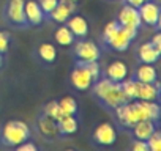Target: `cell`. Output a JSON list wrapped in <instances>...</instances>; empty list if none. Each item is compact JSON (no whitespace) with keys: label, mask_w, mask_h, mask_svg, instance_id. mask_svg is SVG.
Masks as SVG:
<instances>
[{"label":"cell","mask_w":161,"mask_h":151,"mask_svg":"<svg viewBox=\"0 0 161 151\" xmlns=\"http://www.w3.org/2000/svg\"><path fill=\"white\" fill-rule=\"evenodd\" d=\"M41 112H43L44 115L51 117V118H52V120H55V121H57L60 117H63V112H62V109H60V106H58V101H57V99L46 102V104L43 106Z\"/></svg>","instance_id":"4316f807"},{"label":"cell","mask_w":161,"mask_h":151,"mask_svg":"<svg viewBox=\"0 0 161 151\" xmlns=\"http://www.w3.org/2000/svg\"><path fill=\"white\" fill-rule=\"evenodd\" d=\"M38 2V5H40V8L43 10V13L47 16L55 7H57V3H58V0H36Z\"/></svg>","instance_id":"4dcf8cb0"},{"label":"cell","mask_w":161,"mask_h":151,"mask_svg":"<svg viewBox=\"0 0 161 151\" xmlns=\"http://www.w3.org/2000/svg\"><path fill=\"white\" fill-rule=\"evenodd\" d=\"M119 30H120V24L117 22V19H112L111 22H108L106 27L103 29V33H101V39H100L101 46H100V47L108 49V46L111 44V41L117 36Z\"/></svg>","instance_id":"603a6c76"},{"label":"cell","mask_w":161,"mask_h":151,"mask_svg":"<svg viewBox=\"0 0 161 151\" xmlns=\"http://www.w3.org/2000/svg\"><path fill=\"white\" fill-rule=\"evenodd\" d=\"M125 5H130V7H134V8H139L145 0H122Z\"/></svg>","instance_id":"e575fe53"},{"label":"cell","mask_w":161,"mask_h":151,"mask_svg":"<svg viewBox=\"0 0 161 151\" xmlns=\"http://www.w3.org/2000/svg\"><path fill=\"white\" fill-rule=\"evenodd\" d=\"M137 30H130V29H123L120 27L117 36L111 41V44L108 46V50H112V52H125L131 43L137 38Z\"/></svg>","instance_id":"7c38bea8"},{"label":"cell","mask_w":161,"mask_h":151,"mask_svg":"<svg viewBox=\"0 0 161 151\" xmlns=\"http://www.w3.org/2000/svg\"><path fill=\"white\" fill-rule=\"evenodd\" d=\"M150 43H152L156 49H161V32H159V30H156V32H155V35L152 36Z\"/></svg>","instance_id":"836d02e7"},{"label":"cell","mask_w":161,"mask_h":151,"mask_svg":"<svg viewBox=\"0 0 161 151\" xmlns=\"http://www.w3.org/2000/svg\"><path fill=\"white\" fill-rule=\"evenodd\" d=\"M80 63H84V66L87 68V71H89L90 76H92L93 82L98 81L101 76H103V69H101V66H100L98 61H80Z\"/></svg>","instance_id":"83f0119b"},{"label":"cell","mask_w":161,"mask_h":151,"mask_svg":"<svg viewBox=\"0 0 161 151\" xmlns=\"http://www.w3.org/2000/svg\"><path fill=\"white\" fill-rule=\"evenodd\" d=\"M57 129H58V135L62 138L74 135L79 131V118L77 115H63L57 120Z\"/></svg>","instance_id":"d6986e66"},{"label":"cell","mask_w":161,"mask_h":151,"mask_svg":"<svg viewBox=\"0 0 161 151\" xmlns=\"http://www.w3.org/2000/svg\"><path fill=\"white\" fill-rule=\"evenodd\" d=\"M141 101V99H139ZM145 113H147V118L148 120H153L156 123H159V115H161V109H159V104L158 101H141Z\"/></svg>","instance_id":"484cf974"},{"label":"cell","mask_w":161,"mask_h":151,"mask_svg":"<svg viewBox=\"0 0 161 151\" xmlns=\"http://www.w3.org/2000/svg\"><path fill=\"white\" fill-rule=\"evenodd\" d=\"M156 129H158V123L153 121V120L145 118V120H141V121L134 123V126H133L126 134H128L131 138H137V140H145V142H147V138H148Z\"/></svg>","instance_id":"5bb4252c"},{"label":"cell","mask_w":161,"mask_h":151,"mask_svg":"<svg viewBox=\"0 0 161 151\" xmlns=\"http://www.w3.org/2000/svg\"><path fill=\"white\" fill-rule=\"evenodd\" d=\"M35 58L46 68L54 66L55 60H57V47L52 43H41L36 49H35Z\"/></svg>","instance_id":"e0dca14e"},{"label":"cell","mask_w":161,"mask_h":151,"mask_svg":"<svg viewBox=\"0 0 161 151\" xmlns=\"http://www.w3.org/2000/svg\"><path fill=\"white\" fill-rule=\"evenodd\" d=\"M139 16H141V21L142 24L152 27L155 32L159 30V5L155 2V0H147V2H144L139 8Z\"/></svg>","instance_id":"ba28073f"},{"label":"cell","mask_w":161,"mask_h":151,"mask_svg":"<svg viewBox=\"0 0 161 151\" xmlns=\"http://www.w3.org/2000/svg\"><path fill=\"white\" fill-rule=\"evenodd\" d=\"M25 0H7L2 8V19L11 29H29L25 11Z\"/></svg>","instance_id":"277c9868"},{"label":"cell","mask_w":161,"mask_h":151,"mask_svg":"<svg viewBox=\"0 0 161 151\" xmlns=\"http://www.w3.org/2000/svg\"><path fill=\"white\" fill-rule=\"evenodd\" d=\"M161 96V88L159 82L153 84H139V91H137V99L141 101H159Z\"/></svg>","instance_id":"44dd1931"},{"label":"cell","mask_w":161,"mask_h":151,"mask_svg":"<svg viewBox=\"0 0 161 151\" xmlns=\"http://www.w3.org/2000/svg\"><path fill=\"white\" fill-rule=\"evenodd\" d=\"M5 66V54H0V69Z\"/></svg>","instance_id":"d590c367"},{"label":"cell","mask_w":161,"mask_h":151,"mask_svg":"<svg viewBox=\"0 0 161 151\" xmlns=\"http://www.w3.org/2000/svg\"><path fill=\"white\" fill-rule=\"evenodd\" d=\"M32 137V129L21 120H10L0 126V146L16 148Z\"/></svg>","instance_id":"7a4b0ae2"},{"label":"cell","mask_w":161,"mask_h":151,"mask_svg":"<svg viewBox=\"0 0 161 151\" xmlns=\"http://www.w3.org/2000/svg\"><path fill=\"white\" fill-rule=\"evenodd\" d=\"M76 10H77V3L73 2V0H58L57 7L46 16V21L54 24H65L68 18L76 13Z\"/></svg>","instance_id":"9c48e42d"},{"label":"cell","mask_w":161,"mask_h":151,"mask_svg":"<svg viewBox=\"0 0 161 151\" xmlns=\"http://www.w3.org/2000/svg\"><path fill=\"white\" fill-rule=\"evenodd\" d=\"M68 84L76 91L90 90V87L93 84V79H92L90 72L87 71V68L84 66V63L74 61V66H73V69L69 71V76H68Z\"/></svg>","instance_id":"8992f818"},{"label":"cell","mask_w":161,"mask_h":151,"mask_svg":"<svg viewBox=\"0 0 161 151\" xmlns=\"http://www.w3.org/2000/svg\"><path fill=\"white\" fill-rule=\"evenodd\" d=\"M148 151H159L161 149V131L156 129L148 138H147Z\"/></svg>","instance_id":"f1b7e54d"},{"label":"cell","mask_w":161,"mask_h":151,"mask_svg":"<svg viewBox=\"0 0 161 151\" xmlns=\"http://www.w3.org/2000/svg\"><path fill=\"white\" fill-rule=\"evenodd\" d=\"M130 149L131 151H148L147 142L145 140H137V138H131L130 137Z\"/></svg>","instance_id":"1f68e13d"},{"label":"cell","mask_w":161,"mask_h":151,"mask_svg":"<svg viewBox=\"0 0 161 151\" xmlns=\"http://www.w3.org/2000/svg\"><path fill=\"white\" fill-rule=\"evenodd\" d=\"M131 77L139 84H153L158 81V71L153 63H137Z\"/></svg>","instance_id":"4fadbf2b"},{"label":"cell","mask_w":161,"mask_h":151,"mask_svg":"<svg viewBox=\"0 0 161 151\" xmlns=\"http://www.w3.org/2000/svg\"><path fill=\"white\" fill-rule=\"evenodd\" d=\"M145 2H147V0H145Z\"/></svg>","instance_id":"74e56055"},{"label":"cell","mask_w":161,"mask_h":151,"mask_svg":"<svg viewBox=\"0 0 161 151\" xmlns=\"http://www.w3.org/2000/svg\"><path fill=\"white\" fill-rule=\"evenodd\" d=\"M73 2H76V3H77V2H79V0H73Z\"/></svg>","instance_id":"8d00e7d4"},{"label":"cell","mask_w":161,"mask_h":151,"mask_svg":"<svg viewBox=\"0 0 161 151\" xmlns=\"http://www.w3.org/2000/svg\"><path fill=\"white\" fill-rule=\"evenodd\" d=\"M10 44H11V35L5 30H0V54H5L8 52L10 49Z\"/></svg>","instance_id":"f546056e"},{"label":"cell","mask_w":161,"mask_h":151,"mask_svg":"<svg viewBox=\"0 0 161 151\" xmlns=\"http://www.w3.org/2000/svg\"><path fill=\"white\" fill-rule=\"evenodd\" d=\"M73 57L74 61H100L101 47L87 38L76 39L73 44Z\"/></svg>","instance_id":"5b68a950"},{"label":"cell","mask_w":161,"mask_h":151,"mask_svg":"<svg viewBox=\"0 0 161 151\" xmlns=\"http://www.w3.org/2000/svg\"><path fill=\"white\" fill-rule=\"evenodd\" d=\"M103 76H104V77H108L109 81H112V82L120 84L126 77H130V69H128V66H126L125 61L114 60L112 63H109L106 66V69L103 71Z\"/></svg>","instance_id":"2e32d148"},{"label":"cell","mask_w":161,"mask_h":151,"mask_svg":"<svg viewBox=\"0 0 161 151\" xmlns=\"http://www.w3.org/2000/svg\"><path fill=\"white\" fill-rule=\"evenodd\" d=\"M24 11H25V19L29 27H41L46 22V14L40 8L36 0H25Z\"/></svg>","instance_id":"9a60e30c"},{"label":"cell","mask_w":161,"mask_h":151,"mask_svg":"<svg viewBox=\"0 0 161 151\" xmlns=\"http://www.w3.org/2000/svg\"><path fill=\"white\" fill-rule=\"evenodd\" d=\"M36 131L44 140L52 142L55 138H60L58 129H57V121L52 120L51 117L44 115L43 112H40L36 117Z\"/></svg>","instance_id":"8fae6325"},{"label":"cell","mask_w":161,"mask_h":151,"mask_svg":"<svg viewBox=\"0 0 161 151\" xmlns=\"http://www.w3.org/2000/svg\"><path fill=\"white\" fill-rule=\"evenodd\" d=\"M120 85H122V90H123L128 101L137 99V91H139V82L137 81H134L133 77H126L123 82H120Z\"/></svg>","instance_id":"cb8c5ba5"},{"label":"cell","mask_w":161,"mask_h":151,"mask_svg":"<svg viewBox=\"0 0 161 151\" xmlns=\"http://www.w3.org/2000/svg\"><path fill=\"white\" fill-rule=\"evenodd\" d=\"M111 113L114 115L115 123L125 132H128L134 126V123L147 118V113H145V110H144V107H142L139 99L126 101V102L120 104L119 107H115Z\"/></svg>","instance_id":"3957f363"},{"label":"cell","mask_w":161,"mask_h":151,"mask_svg":"<svg viewBox=\"0 0 161 151\" xmlns=\"http://www.w3.org/2000/svg\"><path fill=\"white\" fill-rule=\"evenodd\" d=\"M65 24L71 30V33L74 35L76 39H84L89 36V22L80 14H71Z\"/></svg>","instance_id":"ac0fdd59"},{"label":"cell","mask_w":161,"mask_h":151,"mask_svg":"<svg viewBox=\"0 0 161 151\" xmlns=\"http://www.w3.org/2000/svg\"><path fill=\"white\" fill-rule=\"evenodd\" d=\"M92 145L97 148H108L117 142V129L114 123H100L92 132Z\"/></svg>","instance_id":"52a82bcc"},{"label":"cell","mask_w":161,"mask_h":151,"mask_svg":"<svg viewBox=\"0 0 161 151\" xmlns=\"http://www.w3.org/2000/svg\"><path fill=\"white\" fill-rule=\"evenodd\" d=\"M90 93L97 99V102L108 112H112L115 107H119L120 104L128 101L122 90V85L109 81L104 76H101L98 81H95L92 84Z\"/></svg>","instance_id":"6da1fadb"},{"label":"cell","mask_w":161,"mask_h":151,"mask_svg":"<svg viewBox=\"0 0 161 151\" xmlns=\"http://www.w3.org/2000/svg\"><path fill=\"white\" fill-rule=\"evenodd\" d=\"M54 41L60 47H71L74 44L76 38L71 33V30L66 27V24H58L54 30Z\"/></svg>","instance_id":"7402d4cb"},{"label":"cell","mask_w":161,"mask_h":151,"mask_svg":"<svg viewBox=\"0 0 161 151\" xmlns=\"http://www.w3.org/2000/svg\"><path fill=\"white\" fill-rule=\"evenodd\" d=\"M58 106L63 112V115H77L79 113V104L73 96H63L58 99Z\"/></svg>","instance_id":"d4e9b609"},{"label":"cell","mask_w":161,"mask_h":151,"mask_svg":"<svg viewBox=\"0 0 161 151\" xmlns=\"http://www.w3.org/2000/svg\"><path fill=\"white\" fill-rule=\"evenodd\" d=\"M159 55H161V49H156L150 41H145L139 46L137 49V61L139 63H156L159 60Z\"/></svg>","instance_id":"ffe728a7"},{"label":"cell","mask_w":161,"mask_h":151,"mask_svg":"<svg viewBox=\"0 0 161 151\" xmlns=\"http://www.w3.org/2000/svg\"><path fill=\"white\" fill-rule=\"evenodd\" d=\"M14 149H16V151H38V149H40V146H38L36 143H33V142L29 138V140L22 142L21 145H18Z\"/></svg>","instance_id":"d6a6232c"},{"label":"cell","mask_w":161,"mask_h":151,"mask_svg":"<svg viewBox=\"0 0 161 151\" xmlns=\"http://www.w3.org/2000/svg\"><path fill=\"white\" fill-rule=\"evenodd\" d=\"M115 19H117V22L120 24V27H123V29L137 30V32L141 30L142 21H141V16H139V10L134 8V7L123 5Z\"/></svg>","instance_id":"30bf717a"}]
</instances>
